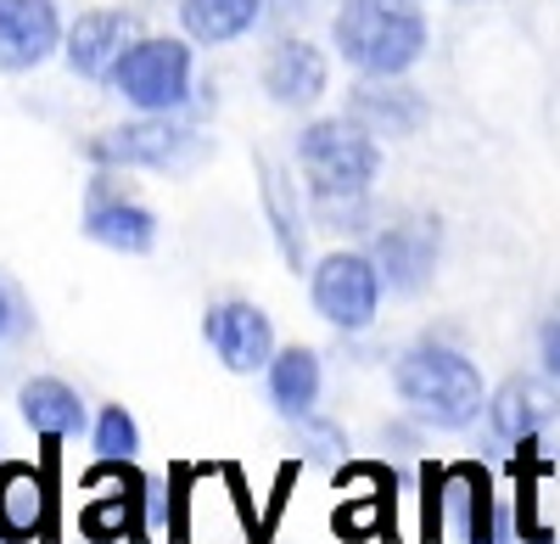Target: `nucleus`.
<instances>
[{
	"instance_id": "obj_1",
	"label": "nucleus",
	"mask_w": 560,
	"mask_h": 544,
	"mask_svg": "<svg viewBox=\"0 0 560 544\" xmlns=\"http://www.w3.org/2000/svg\"><path fill=\"white\" fill-rule=\"evenodd\" d=\"M331 39L353 73L364 79H404L427 57V18L409 0H342Z\"/></svg>"
},
{
	"instance_id": "obj_2",
	"label": "nucleus",
	"mask_w": 560,
	"mask_h": 544,
	"mask_svg": "<svg viewBox=\"0 0 560 544\" xmlns=\"http://www.w3.org/2000/svg\"><path fill=\"white\" fill-rule=\"evenodd\" d=\"M393 387L409 404V416H420L427 427H443V432L471 427L482 416V371L459 348H443V343L404 348L393 366Z\"/></svg>"
},
{
	"instance_id": "obj_3",
	"label": "nucleus",
	"mask_w": 560,
	"mask_h": 544,
	"mask_svg": "<svg viewBox=\"0 0 560 544\" xmlns=\"http://www.w3.org/2000/svg\"><path fill=\"white\" fill-rule=\"evenodd\" d=\"M298 158L314 197H370V180L382 174V147L359 118H314L298 141Z\"/></svg>"
},
{
	"instance_id": "obj_4",
	"label": "nucleus",
	"mask_w": 560,
	"mask_h": 544,
	"mask_svg": "<svg viewBox=\"0 0 560 544\" xmlns=\"http://www.w3.org/2000/svg\"><path fill=\"white\" fill-rule=\"evenodd\" d=\"M202 152H208L202 129L179 124L174 113H147V118L118 124V129H107V135L90 141V158H96V163H113V169H158V174L191 169V163H202Z\"/></svg>"
},
{
	"instance_id": "obj_5",
	"label": "nucleus",
	"mask_w": 560,
	"mask_h": 544,
	"mask_svg": "<svg viewBox=\"0 0 560 544\" xmlns=\"http://www.w3.org/2000/svg\"><path fill=\"white\" fill-rule=\"evenodd\" d=\"M113 84L140 113H179L191 102V45L140 34L124 51V62L113 68Z\"/></svg>"
},
{
	"instance_id": "obj_6",
	"label": "nucleus",
	"mask_w": 560,
	"mask_h": 544,
	"mask_svg": "<svg viewBox=\"0 0 560 544\" xmlns=\"http://www.w3.org/2000/svg\"><path fill=\"white\" fill-rule=\"evenodd\" d=\"M382 269L370 253H331V258H319L314 264V281H308V298L314 309L325 314L331 326L342 332H364L370 321H376V309H382Z\"/></svg>"
},
{
	"instance_id": "obj_7",
	"label": "nucleus",
	"mask_w": 560,
	"mask_h": 544,
	"mask_svg": "<svg viewBox=\"0 0 560 544\" xmlns=\"http://www.w3.org/2000/svg\"><path fill=\"white\" fill-rule=\"evenodd\" d=\"M202 337L219 354V366L236 371V377L269 371V359H275V326H269V314L258 303H247V298L213 303L208 321H202Z\"/></svg>"
},
{
	"instance_id": "obj_8",
	"label": "nucleus",
	"mask_w": 560,
	"mask_h": 544,
	"mask_svg": "<svg viewBox=\"0 0 560 544\" xmlns=\"http://www.w3.org/2000/svg\"><path fill=\"white\" fill-rule=\"evenodd\" d=\"M448 506H459L465 539H471V544H493V483H488L482 466H471V461L448 466V472L427 466V517H420L427 539L443 533V511H448Z\"/></svg>"
},
{
	"instance_id": "obj_9",
	"label": "nucleus",
	"mask_w": 560,
	"mask_h": 544,
	"mask_svg": "<svg viewBox=\"0 0 560 544\" xmlns=\"http://www.w3.org/2000/svg\"><path fill=\"white\" fill-rule=\"evenodd\" d=\"M57 533V483L23 461H0V544H28Z\"/></svg>"
},
{
	"instance_id": "obj_10",
	"label": "nucleus",
	"mask_w": 560,
	"mask_h": 544,
	"mask_svg": "<svg viewBox=\"0 0 560 544\" xmlns=\"http://www.w3.org/2000/svg\"><path fill=\"white\" fill-rule=\"evenodd\" d=\"M68 34L51 0H0V68L23 73L39 68Z\"/></svg>"
},
{
	"instance_id": "obj_11",
	"label": "nucleus",
	"mask_w": 560,
	"mask_h": 544,
	"mask_svg": "<svg viewBox=\"0 0 560 544\" xmlns=\"http://www.w3.org/2000/svg\"><path fill=\"white\" fill-rule=\"evenodd\" d=\"M438 219H404L393 224V231L376 236V269H382V281L393 292H420L432 281V269H438Z\"/></svg>"
},
{
	"instance_id": "obj_12",
	"label": "nucleus",
	"mask_w": 560,
	"mask_h": 544,
	"mask_svg": "<svg viewBox=\"0 0 560 544\" xmlns=\"http://www.w3.org/2000/svg\"><path fill=\"white\" fill-rule=\"evenodd\" d=\"M135 39H140L135 18L102 7V12H84V18L68 28L62 51H68V68H73V73H84V79H113V68L124 62V51H129Z\"/></svg>"
},
{
	"instance_id": "obj_13",
	"label": "nucleus",
	"mask_w": 560,
	"mask_h": 544,
	"mask_svg": "<svg viewBox=\"0 0 560 544\" xmlns=\"http://www.w3.org/2000/svg\"><path fill=\"white\" fill-rule=\"evenodd\" d=\"M84 236L113 247V253L140 258V253L158 247V219H152V208H140V202L113 197L107 186H96L90 192V208H84Z\"/></svg>"
},
{
	"instance_id": "obj_14",
	"label": "nucleus",
	"mask_w": 560,
	"mask_h": 544,
	"mask_svg": "<svg viewBox=\"0 0 560 544\" xmlns=\"http://www.w3.org/2000/svg\"><path fill=\"white\" fill-rule=\"evenodd\" d=\"M488 416H493V432H499V438L527 443V438H538V432L560 416V393H555V382H544V377H510V382L488 398Z\"/></svg>"
},
{
	"instance_id": "obj_15",
	"label": "nucleus",
	"mask_w": 560,
	"mask_h": 544,
	"mask_svg": "<svg viewBox=\"0 0 560 544\" xmlns=\"http://www.w3.org/2000/svg\"><path fill=\"white\" fill-rule=\"evenodd\" d=\"M325 57H319V45L308 39H280L269 62H264V90L280 102V107H308L325 96Z\"/></svg>"
},
{
	"instance_id": "obj_16",
	"label": "nucleus",
	"mask_w": 560,
	"mask_h": 544,
	"mask_svg": "<svg viewBox=\"0 0 560 544\" xmlns=\"http://www.w3.org/2000/svg\"><path fill=\"white\" fill-rule=\"evenodd\" d=\"M348 118H359L370 135H415L420 124H427V96L398 84V79H364L353 90Z\"/></svg>"
},
{
	"instance_id": "obj_17",
	"label": "nucleus",
	"mask_w": 560,
	"mask_h": 544,
	"mask_svg": "<svg viewBox=\"0 0 560 544\" xmlns=\"http://www.w3.org/2000/svg\"><path fill=\"white\" fill-rule=\"evenodd\" d=\"M96 472H107V477H118V494H107V500H96L84 511V539H96V544H113V539H124V544H140L147 539V517H140V500H147V483H140L124 461H102Z\"/></svg>"
},
{
	"instance_id": "obj_18",
	"label": "nucleus",
	"mask_w": 560,
	"mask_h": 544,
	"mask_svg": "<svg viewBox=\"0 0 560 544\" xmlns=\"http://www.w3.org/2000/svg\"><path fill=\"white\" fill-rule=\"evenodd\" d=\"M269 404L287 421H308L319 404V354L314 348H280L269 359Z\"/></svg>"
},
{
	"instance_id": "obj_19",
	"label": "nucleus",
	"mask_w": 560,
	"mask_h": 544,
	"mask_svg": "<svg viewBox=\"0 0 560 544\" xmlns=\"http://www.w3.org/2000/svg\"><path fill=\"white\" fill-rule=\"evenodd\" d=\"M18 404H23V421H28L39 438H73V432H84V398H79L68 382H57V377L23 382Z\"/></svg>"
},
{
	"instance_id": "obj_20",
	"label": "nucleus",
	"mask_w": 560,
	"mask_h": 544,
	"mask_svg": "<svg viewBox=\"0 0 560 544\" xmlns=\"http://www.w3.org/2000/svg\"><path fill=\"white\" fill-rule=\"evenodd\" d=\"M264 18V0H179V23L202 45H230Z\"/></svg>"
},
{
	"instance_id": "obj_21",
	"label": "nucleus",
	"mask_w": 560,
	"mask_h": 544,
	"mask_svg": "<svg viewBox=\"0 0 560 544\" xmlns=\"http://www.w3.org/2000/svg\"><path fill=\"white\" fill-rule=\"evenodd\" d=\"M258 186H264V208H269V224H275V242H280V258L292 269H303V231H298V208H292V186L269 158H258Z\"/></svg>"
},
{
	"instance_id": "obj_22",
	"label": "nucleus",
	"mask_w": 560,
	"mask_h": 544,
	"mask_svg": "<svg viewBox=\"0 0 560 544\" xmlns=\"http://www.w3.org/2000/svg\"><path fill=\"white\" fill-rule=\"evenodd\" d=\"M96 449H102V461H129L135 449H140V427L129 421L124 404H107L102 421H96Z\"/></svg>"
},
{
	"instance_id": "obj_23",
	"label": "nucleus",
	"mask_w": 560,
	"mask_h": 544,
	"mask_svg": "<svg viewBox=\"0 0 560 544\" xmlns=\"http://www.w3.org/2000/svg\"><path fill=\"white\" fill-rule=\"evenodd\" d=\"M544 366H549V377L560 382V314H549V321H544Z\"/></svg>"
},
{
	"instance_id": "obj_24",
	"label": "nucleus",
	"mask_w": 560,
	"mask_h": 544,
	"mask_svg": "<svg viewBox=\"0 0 560 544\" xmlns=\"http://www.w3.org/2000/svg\"><path fill=\"white\" fill-rule=\"evenodd\" d=\"M12 332V298H7V287H0V337Z\"/></svg>"
}]
</instances>
